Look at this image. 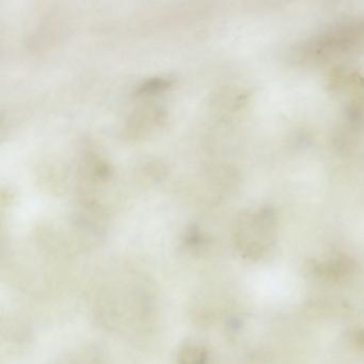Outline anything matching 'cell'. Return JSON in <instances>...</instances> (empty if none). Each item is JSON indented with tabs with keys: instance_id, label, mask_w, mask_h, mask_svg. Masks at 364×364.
Returning a JSON list of instances; mask_svg holds the SVG:
<instances>
[{
	"instance_id": "1",
	"label": "cell",
	"mask_w": 364,
	"mask_h": 364,
	"mask_svg": "<svg viewBox=\"0 0 364 364\" xmlns=\"http://www.w3.org/2000/svg\"><path fill=\"white\" fill-rule=\"evenodd\" d=\"M164 120L163 109L155 107H144L136 110L125 125V137L138 139L152 132Z\"/></svg>"
},
{
	"instance_id": "2",
	"label": "cell",
	"mask_w": 364,
	"mask_h": 364,
	"mask_svg": "<svg viewBox=\"0 0 364 364\" xmlns=\"http://www.w3.org/2000/svg\"><path fill=\"white\" fill-rule=\"evenodd\" d=\"M178 364H208V350L197 343H187L178 350Z\"/></svg>"
}]
</instances>
